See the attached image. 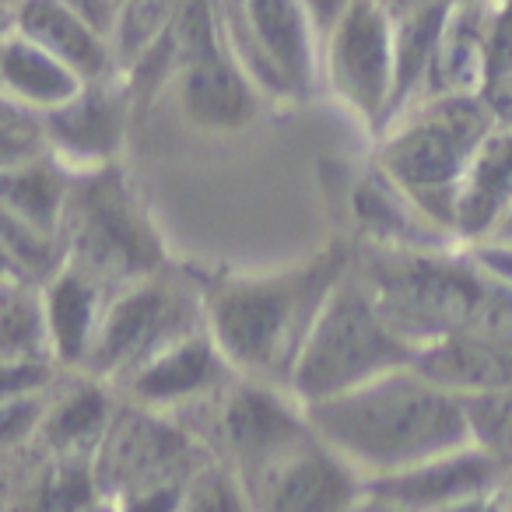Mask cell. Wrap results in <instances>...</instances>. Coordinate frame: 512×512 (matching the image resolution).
Wrapping results in <instances>:
<instances>
[{
  "label": "cell",
  "mask_w": 512,
  "mask_h": 512,
  "mask_svg": "<svg viewBox=\"0 0 512 512\" xmlns=\"http://www.w3.org/2000/svg\"><path fill=\"white\" fill-rule=\"evenodd\" d=\"M463 253H467V260L477 267V274H481L484 281L512 288V239L509 235H491V239L470 242V246H463Z\"/></svg>",
  "instance_id": "4316f807"
},
{
  "label": "cell",
  "mask_w": 512,
  "mask_h": 512,
  "mask_svg": "<svg viewBox=\"0 0 512 512\" xmlns=\"http://www.w3.org/2000/svg\"><path fill=\"white\" fill-rule=\"evenodd\" d=\"M57 365L43 358H0V400H11L18 393L46 390L57 383Z\"/></svg>",
  "instance_id": "484cf974"
},
{
  "label": "cell",
  "mask_w": 512,
  "mask_h": 512,
  "mask_svg": "<svg viewBox=\"0 0 512 512\" xmlns=\"http://www.w3.org/2000/svg\"><path fill=\"white\" fill-rule=\"evenodd\" d=\"M71 376V383L53 386L39 442L57 460H92L95 446L120 407V393L85 372H71Z\"/></svg>",
  "instance_id": "ffe728a7"
},
{
  "label": "cell",
  "mask_w": 512,
  "mask_h": 512,
  "mask_svg": "<svg viewBox=\"0 0 512 512\" xmlns=\"http://www.w3.org/2000/svg\"><path fill=\"white\" fill-rule=\"evenodd\" d=\"M348 4L351 0H302V8H306L309 22H313V29L320 39L334 29V22L348 11Z\"/></svg>",
  "instance_id": "f546056e"
},
{
  "label": "cell",
  "mask_w": 512,
  "mask_h": 512,
  "mask_svg": "<svg viewBox=\"0 0 512 512\" xmlns=\"http://www.w3.org/2000/svg\"><path fill=\"white\" fill-rule=\"evenodd\" d=\"M109 288L71 264H60L50 278L39 285V309H43L46 344L50 358L60 372H81L99 334L102 309H106Z\"/></svg>",
  "instance_id": "2e32d148"
},
{
  "label": "cell",
  "mask_w": 512,
  "mask_h": 512,
  "mask_svg": "<svg viewBox=\"0 0 512 512\" xmlns=\"http://www.w3.org/2000/svg\"><path fill=\"white\" fill-rule=\"evenodd\" d=\"M505 481V467L481 449L477 442L456 446L449 453H439L432 460H421L407 470H397L390 477L369 481L365 491L386 498L411 512H442L460 498H470L477 491L498 488Z\"/></svg>",
  "instance_id": "9a60e30c"
},
{
  "label": "cell",
  "mask_w": 512,
  "mask_h": 512,
  "mask_svg": "<svg viewBox=\"0 0 512 512\" xmlns=\"http://www.w3.org/2000/svg\"><path fill=\"white\" fill-rule=\"evenodd\" d=\"M320 78L372 134L386 127L393 106V25L376 0H351L320 39Z\"/></svg>",
  "instance_id": "30bf717a"
},
{
  "label": "cell",
  "mask_w": 512,
  "mask_h": 512,
  "mask_svg": "<svg viewBox=\"0 0 512 512\" xmlns=\"http://www.w3.org/2000/svg\"><path fill=\"white\" fill-rule=\"evenodd\" d=\"M491 130L495 116L484 95L418 99L376 134V165L435 228L456 239V190Z\"/></svg>",
  "instance_id": "3957f363"
},
{
  "label": "cell",
  "mask_w": 512,
  "mask_h": 512,
  "mask_svg": "<svg viewBox=\"0 0 512 512\" xmlns=\"http://www.w3.org/2000/svg\"><path fill=\"white\" fill-rule=\"evenodd\" d=\"M81 85L85 81L71 67H64L18 32L0 39V92L29 113L43 116L64 106L71 95L81 92Z\"/></svg>",
  "instance_id": "7402d4cb"
},
{
  "label": "cell",
  "mask_w": 512,
  "mask_h": 512,
  "mask_svg": "<svg viewBox=\"0 0 512 512\" xmlns=\"http://www.w3.org/2000/svg\"><path fill=\"white\" fill-rule=\"evenodd\" d=\"M0 4H4V8H11V11H15L18 4H22V0H0Z\"/></svg>",
  "instance_id": "e575fe53"
},
{
  "label": "cell",
  "mask_w": 512,
  "mask_h": 512,
  "mask_svg": "<svg viewBox=\"0 0 512 512\" xmlns=\"http://www.w3.org/2000/svg\"><path fill=\"white\" fill-rule=\"evenodd\" d=\"M92 512H113V509H109V505H99V509H92Z\"/></svg>",
  "instance_id": "8d00e7d4"
},
{
  "label": "cell",
  "mask_w": 512,
  "mask_h": 512,
  "mask_svg": "<svg viewBox=\"0 0 512 512\" xmlns=\"http://www.w3.org/2000/svg\"><path fill=\"white\" fill-rule=\"evenodd\" d=\"M348 512H411V509H400V505H393V502H386V498H379V495H372V491H365V495L358 498V502L351 505Z\"/></svg>",
  "instance_id": "1f68e13d"
},
{
  "label": "cell",
  "mask_w": 512,
  "mask_h": 512,
  "mask_svg": "<svg viewBox=\"0 0 512 512\" xmlns=\"http://www.w3.org/2000/svg\"><path fill=\"white\" fill-rule=\"evenodd\" d=\"M512 214V130L495 127L477 155L470 158L467 172L456 190L453 232L460 246L491 239L502 232Z\"/></svg>",
  "instance_id": "e0dca14e"
},
{
  "label": "cell",
  "mask_w": 512,
  "mask_h": 512,
  "mask_svg": "<svg viewBox=\"0 0 512 512\" xmlns=\"http://www.w3.org/2000/svg\"><path fill=\"white\" fill-rule=\"evenodd\" d=\"M351 249L330 242L278 271L221 274L200 285L204 330L235 376L288 386V372L316 309L351 267Z\"/></svg>",
  "instance_id": "6da1fadb"
},
{
  "label": "cell",
  "mask_w": 512,
  "mask_h": 512,
  "mask_svg": "<svg viewBox=\"0 0 512 512\" xmlns=\"http://www.w3.org/2000/svg\"><path fill=\"white\" fill-rule=\"evenodd\" d=\"M53 386L18 393V397H11V400H0V449H4V453L18 446H29L32 439H39V428H43Z\"/></svg>",
  "instance_id": "d4e9b609"
},
{
  "label": "cell",
  "mask_w": 512,
  "mask_h": 512,
  "mask_svg": "<svg viewBox=\"0 0 512 512\" xmlns=\"http://www.w3.org/2000/svg\"><path fill=\"white\" fill-rule=\"evenodd\" d=\"M411 362L414 351L393 334L355 267H348L316 309L288 372V390L302 407H313Z\"/></svg>",
  "instance_id": "5b68a950"
},
{
  "label": "cell",
  "mask_w": 512,
  "mask_h": 512,
  "mask_svg": "<svg viewBox=\"0 0 512 512\" xmlns=\"http://www.w3.org/2000/svg\"><path fill=\"white\" fill-rule=\"evenodd\" d=\"M453 4H477V0H449V8H453Z\"/></svg>",
  "instance_id": "d590c367"
},
{
  "label": "cell",
  "mask_w": 512,
  "mask_h": 512,
  "mask_svg": "<svg viewBox=\"0 0 512 512\" xmlns=\"http://www.w3.org/2000/svg\"><path fill=\"white\" fill-rule=\"evenodd\" d=\"M481 95H484V102H488L491 116H495V127L512 130V74H502V78L488 81Z\"/></svg>",
  "instance_id": "83f0119b"
},
{
  "label": "cell",
  "mask_w": 512,
  "mask_h": 512,
  "mask_svg": "<svg viewBox=\"0 0 512 512\" xmlns=\"http://www.w3.org/2000/svg\"><path fill=\"white\" fill-rule=\"evenodd\" d=\"M71 179L74 176L50 151L0 165V211H8L11 218L60 239V221H64L67 211Z\"/></svg>",
  "instance_id": "44dd1931"
},
{
  "label": "cell",
  "mask_w": 512,
  "mask_h": 512,
  "mask_svg": "<svg viewBox=\"0 0 512 512\" xmlns=\"http://www.w3.org/2000/svg\"><path fill=\"white\" fill-rule=\"evenodd\" d=\"M502 484H498V488H488V491H477V495H470V498H460V502H453L442 512H509Z\"/></svg>",
  "instance_id": "4dcf8cb0"
},
{
  "label": "cell",
  "mask_w": 512,
  "mask_h": 512,
  "mask_svg": "<svg viewBox=\"0 0 512 512\" xmlns=\"http://www.w3.org/2000/svg\"><path fill=\"white\" fill-rule=\"evenodd\" d=\"M176 99L186 123L200 134H239L256 123L264 92L242 71L228 43H218L176 67Z\"/></svg>",
  "instance_id": "5bb4252c"
},
{
  "label": "cell",
  "mask_w": 512,
  "mask_h": 512,
  "mask_svg": "<svg viewBox=\"0 0 512 512\" xmlns=\"http://www.w3.org/2000/svg\"><path fill=\"white\" fill-rule=\"evenodd\" d=\"M179 4L183 0H120L116 4L113 32H109L116 71L123 74L137 57H144L151 46L162 43L165 32L176 22Z\"/></svg>",
  "instance_id": "603a6c76"
},
{
  "label": "cell",
  "mask_w": 512,
  "mask_h": 512,
  "mask_svg": "<svg viewBox=\"0 0 512 512\" xmlns=\"http://www.w3.org/2000/svg\"><path fill=\"white\" fill-rule=\"evenodd\" d=\"M488 22L491 0L453 4L435 43L432 64L421 81L418 99L439 95H481L488 81ZM414 99V102H418Z\"/></svg>",
  "instance_id": "d6986e66"
},
{
  "label": "cell",
  "mask_w": 512,
  "mask_h": 512,
  "mask_svg": "<svg viewBox=\"0 0 512 512\" xmlns=\"http://www.w3.org/2000/svg\"><path fill=\"white\" fill-rule=\"evenodd\" d=\"M15 32L71 67L81 81H106L120 74L106 32L88 25L60 0H22L15 8Z\"/></svg>",
  "instance_id": "ac0fdd59"
},
{
  "label": "cell",
  "mask_w": 512,
  "mask_h": 512,
  "mask_svg": "<svg viewBox=\"0 0 512 512\" xmlns=\"http://www.w3.org/2000/svg\"><path fill=\"white\" fill-rule=\"evenodd\" d=\"M200 411L211 414L214 460L228 463L242 484L316 435L309 411L292 390L267 379L232 376Z\"/></svg>",
  "instance_id": "ba28073f"
},
{
  "label": "cell",
  "mask_w": 512,
  "mask_h": 512,
  "mask_svg": "<svg viewBox=\"0 0 512 512\" xmlns=\"http://www.w3.org/2000/svg\"><path fill=\"white\" fill-rule=\"evenodd\" d=\"M64 8H71L74 15H81L88 25H95L99 32H113V18H116V0H60Z\"/></svg>",
  "instance_id": "f1b7e54d"
},
{
  "label": "cell",
  "mask_w": 512,
  "mask_h": 512,
  "mask_svg": "<svg viewBox=\"0 0 512 512\" xmlns=\"http://www.w3.org/2000/svg\"><path fill=\"white\" fill-rule=\"evenodd\" d=\"M116 4H120V0H116Z\"/></svg>",
  "instance_id": "74e56055"
},
{
  "label": "cell",
  "mask_w": 512,
  "mask_h": 512,
  "mask_svg": "<svg viewBox=\"0 0 512 512\" xmlns=\"http://www.w3.org/2000/svg\"><path fill=\"white\" fill-rule=\"evenodd\" d=\"M351 267L369 288L383 320L411 351L467 327L484 292V278L463 246L386 249L362 242L351 256Z\"/></svg>",
  "instance_id": "277c9868"
},
{
  "label": "cell",
  "mask_w": 512,
  "mask_h": 512,
  "mask_svg": "<svg viewBox=\"0 0 512 512\" xmlns=\"http://www.w3.org/2000/svg\"><path fill=\"white\" fill-rule=\"evenodd\" d=\"M60 264L78 267L109 292L165 267L148 214L130 197L116 165L71 179L60 221Z\"/></svg>",
  "instance_id": "8992f818"
},
{
  "label": "cell",
  "mask_w": 512,
  "mask_h": 512,
  "mask_svg": "<svg viewBox=\"0 0 512 512\" xmlns=\"http://www.w3.org/2000/svg\"><path fill=\"white\" fill-rule=\"evenodd\" d=\"M11 32H15V11L0 4V39L11 36Z\"/></svg>",
  "instance_id": "d6a6232c"
},
{
  "label": "cell",
  "mask_w": 512,
  "mask_h": 512,
  "mask_svg": "<svg viewBox=\"0 0 512 512\" xmlns=\"http://www.w3.org/2000/svg\"><path fill=\"white\" fill-rule=\"evenodd\" d=\"M232 376L235 372L228 369L207 330H197V334H186L183 341L169 344L155 358H148L134 376H127L116 386V393L130 404L176 418L186 411H200L207 400L218 397V390Z\"/></svg>",
  "instance_id": "4fadbf2b"
},
{
  "label": "cell",
  "mask_w": 512,
  "mask_h": 512,
  "mask_svg": "<svg viewBox=\"0 0 512 512\" xmlns=\"http://www.w3.org/2000/svg\"><path fill=\"white\" fill-rule=\"evenodd\" d=\"M256 512H348L365 495V477L320 435L246 481Z\"/></svg>",
  "instance_id": "7c38bea8"
},
{
  "label": "cell",
  "mask_w": 512,
  "mask_h": 512,
  "mask_svg": "<svg viewBox=\"0 0 512 512\" xmlns=\"http://www.w3.org/2000/svg\"><path fill=\"white\" fill-rule=\"evenodd\" d=\"M134 113L120 74L106 81H85L64 106L39 116L43 144L71 176L99 172L116 165L127 141V123Z\"/></svg>",
  "instance_id": "8fae6325"
},
{
  "label": "cell",
  "mask_w": 512,
  "mask_h": 512,
  "mask_svg": "<svg viewBox=\"0 0 512 512\" xmlns=\"http://www.w3.org/2000/svg\"><path fill=\"white\" fill-rule=\"evenodd\" d=\"M204 330V295L200 281L172 271L169 264L130 285L109 292L99 334L85 358V376L116 386L134 376L148 358Z\"/></svg>",
  "instance_id": "52a82bcc"
},
{
  "label": "cell",
  "mask_w": 512,
  "mask_h": 512,
  "mask_svg": "<svg viewBox=\"0 0 512 512\" xmlns=\"http://www.w3.org/2000/svg\"><path fill=\"white\" fill-rule=\"evenodd\" d=\"M204 460V442H197V435L186 432L172 414L120 397V407L88 463L102 502L116 505L137 491L183 484Z\"/></svg>",
  "instance_id": "9c48e42d"
},
{
  "label": "cell",
  "mask_w": 512,
  "mask_h": 512,
  "mask_svg": "<svg viewBox=\"0 0 512 512\" xmlns=\"http://www.w3.org/2000/svg\"><path fill=\"white\" fill-rule=\"evenodd\" d=\"M313 432L369 481L467 446V400L435 386L414 365L351 393L306 407Z\"/></svg>",
  "instance_id": "7a4b0ae2"
},
{
  "label": "cell",
  "mask_w": 512,
  "mask_h": 512,
  "mask_svg": "<svg viewBox=\"0 0 512 512\" xmlns=\"http://www.w3.org/2000/svg\"><path fill=\"white\" fill-rule=\"evenodd\" d=\"M502 488H505V505H509V512H512V470L505 474V484H502Z\"/></svg>",
  "instance_id": "836d02e7"
},
{
  "label": "cell",
  "mask_w": 512,
  "mask_h": 512,
  "mask_svg": "<svg viewBox=\"0 0 512 512\" xmlns=\"http://www.w3.org/2000/svg\"><path fill=\"white\" fill-rule=\"evenodd\" d=\"M176 512H256L246 484L228 463L207 456L183 484Z\"/></svg>",
  "instance_id": "cb8c5ba5"
}]
</instances>
